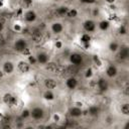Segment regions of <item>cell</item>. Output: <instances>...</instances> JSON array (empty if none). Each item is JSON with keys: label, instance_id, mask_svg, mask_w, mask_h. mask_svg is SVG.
Masks as SVG:
<instances>
[{"label": "cell", "instance_id": "obj_19", "mask_svg": "<svg viewBox=\"0 0 129 129\" xmlns=\"http://www.w3.org/2000/svg\"><path fill=\"white\" fill-rule=\"evenodd\" d=\"M68 11H69V10H68L67 7H59V8L56 10V14L59 15V16H63L64 14H67Z\"/></svg>", "mask_w": 129, "mask_h": 129}, {"label": "cell", "instance_id": "obj_24", "mask_svg": "<svg viewBox=\"0 0 129 129\" xmlns=\"http://www.w3.org/2000/svg\"><path fill=\"white\" fill-rule=\"evenodd\" d=\"M89 113H90V115H92V116H96V115L98 114V108H97V107H91V108L89 109Z\"/></svg>", "mask_w": 129, "mask_h": 129}, {"label": "cell", "instance_id": "obj_35", "mask_svg": "<svg viewBox=\"0 0 129 129\" xmlns=\"http://www.w3.org/2000/svg\"><path fill=\"white\" fill-rule=\"evenodd\" d=\"M22 52H23L24 54H28V53H29V49H28V48H25V49H24Z\"/></svg>", "mask_w": 129, "mask_h": 129}, {"label": "cell", "instance_id": "obj_26", "mask_svg": "<svg viewBox=\"0 0 129 129\" xmlns=\"http://www.w3.org/2000/svg\"><path fill=\"white\" fill-rule=\"evenodd\" d=\"M81 40H82V41H83L84 43H88V42L90 41V36H89L88 34H84V35L82 36Z\"/></svg>", "mask_w": 129, "mask_h": 129}, {"label": "cell", "instance_id": "obj_4", "mask_svg": "<svg viewBox=\"0 0 129 129\" xmlns=\"http://www.w3.org/2000/svg\"><path fill=\"white\" fill-rule=\"evenodd\" d=\"M14 48L17 51H23L26 48V41L24 39H18L14 44Z\"/></svg>", "mask_w": 129, "mask_h": 129}, {"label": "cell", "instance_id": "obj_40", "mask_svg": "<svg viewBox=\"0 0 129 129\" xmlns=\"http://www.w3.org/2000/svg\"><path fill=\"white\" fill-rule=\"evenodd\" d=\"M2 76H3V73H2V72H0V78H1Z\"/></svg>", "mask_w": 129, "mask_h": 129}, {"label": "cell", "instance_id": "obj_22", "mask_svg": "<svg viewBox=\"0 0 129 129\" xmlns=\"http://www.w3.org/2000/svg\"><path fill=\"white\" fill-rule=\"evenodd\" d=\"M99 26H100V28L102 29V30H105V29H107L108 27H109V22L108 21H101L100 22V24H99Z\"/></svg>", "mask_w": 129, "mask_h": 129}, {"label": "cell", "instance_id": "obj_2", "mask_svg": "<svg viewBox=\"0 0 129 129\" xmlns=\"http://www.w3.org/2000/svg\"><path fill=\"white\" fill-rule=\"evenodd\" d=\"M70 60H71L72 63L79 66V64L82 63V61H83V56H82L80 53H73V54H71V56H70Z\"/></svg>", "mask_w": 129, "mask_h": 129}, {"label": "cell", "instance_id": "obj_13", "mask_svg": "<svg viewBox=\"0 0 129 129\" xmlns=\"http://www.w3.org/2000/svg\"><path fill=\"white\" fill-rule=\"evenodd\" d=\"M3 69H4V72H5V73H7V74H11V73L13 72V64H12V62H10V61H6V62L4 63Z\"/></svg>", "mask_w": 129, "mask_h": 129}, {"label": "cell", "instance_id": "obj_7", "mask_svg": "<svg viewBox=\"0 0 129 129\" xmlns=\"http://www.w3.org/2000/svg\"><path fill=\"white\" fill-rule=\"evenodd\" d=\"M78 71H79L78 64H73V66H70L66 69V73L69 75H75L78 73Z\"/></svg>", "mask_w": 129, "mask_h": 129}, {"label": "cell", "instance_id": "obj_29", "mask_svg": "<svg viewBox=\"0 0 129 129\" xmlns=\"http://www.w3.org/2000/svg\"><path fill=\"white\" fill-rule=\"evenodd\" d=\"M23 3H24V5L29 6V5L32 3V0H23Z\"/></svg>", "mask_w": 129, "mask_h": 129}, {"label": "cell", "instance_id": "obj_18", "mask_svg": "<svg viewBox=\"0 0 129 129\" xmlns=\"http://www.w3.org/2000/svg\"><path fill=\"white\" fill-rule=\"evenodd\" d=\"M71 115L74 116V117H79V116L82 115V111H81L80 108H77V107L76 108H73L71 110Z\"/></svg>", "mask_w": 129, "mask_h": 129}, {"label": "cell", "instance_id": "obj_6", "mask_svg": "<svg viewBox=\"0 0 129 129\" xmlns=\"http://www.w3.org/2000/svg\"><path fill=\"white\" fill-rule=\"evenodd\" d=\"M18 70L21 73H27L29 71V64L25 61H19L18 63Z\"/></svg>", "mask_w": 129, "mask_h": 129}, {"label": "cell", "instance_id": "obj_41", "mask_svg": "<svg viewBox=\"0 0 129 129\" xmlns=\"http://www.w3.org/2000/svg\"><path fill=\"white\" fill-rule=\"evenodd\" d=\"M0 6H2V2L1 1H0Z\"/></svg>", "mask_w": 129, "mask_h": 129}, {"label": "cell", "instance_id": "obj_27", "mask_svg": "<svg viewBox=\"0 0 129 129\" xmlns=\"http://www.w3.org/2000/svg\"><path fill=\"white\" fill-rule=\"evenodd\" d=\"M109 48H110L111 51H115V50H117V48H118V44H117L116 42H112V43L110 44Z\"/></svg>", "mask_w": 129, "mask_h": 129}, {"label": "cell", "instance_id": "obj_10", "mask_svg": "<svg viewBox=\"0 0 129 129\" xmlns=\"http://www.w3.org/2000/svg\"><path fill=\"white\" fill-rule=\"evenodd\" d=\"M44 85H45V87L47 89H53V88L56 87V83L52 79H46L45 82H44Z\"/></svg>", "mask_w": 129, "mask_h": 129}, {"label": "cell", "instance_id": "obj_15", "mask_svg": "<svg viewBox=\"0 0 129 129\" xmlns=\"http://www.w3.org/2000/svg\"><path fill=\"white\" fill-rule=\"evenodd\" d=\"M32 37H33V40L35 41V42H39V41H41V33H40V31H38V30H35L33 33H32Z\"/></svg>", "mask_w": 129, "mask_h": 129}, {"label": "cell", "instance_id": "obj_5", "mask_svg": "<svg viewBox=\"0 0 129 129\" xmlns=\"http://www.w3.org/2000/svg\"><path fill=\"white\" fill-rule=\"evenodd\" d=\"M84 28H85L87 31H89V32L94 31V29H95V23H94L92 20H87V21L84 23Z\"/></svg>", "mask_w": 129, "mask_h": 129}, {"label": "cell", "instance_id": "obj_34", "mask_svg": "<svg viewBox=\"0 0 129 129\" xmlns=\"http://www.w3.org/2000/svg\"><path fill=\"white\" fill-rule=\"evenodd\" d=\"M55 46H56V47H58V48H59V47H60V46H61V42H60V41H57V42H56V43H55Z\"/></svg>", "mask_w": 129, "mask_h": 129}, {"label": "cell", "instance_id": "obj_28", "mask_svg": "<svg viewBox=\"0 0 129 129\" xmlns=\"http://www.w3.org/2000/svg\"><path fill=\"white\" fill-rule=\"evenodd\" d=\"M29 116V111L28 110H24L23 112H22V117L23 118H26V117H28Z\"/></svg>", "mask_w": 129, "mask_h": 129}, {"label": "cell", "instance_id": "obj_11", "mask_svg": "<svg viewBox=\"0 0 129 129\" xmlns=\"http://www.w3.org/2000/svg\"><path fill=\"white\" fill-rule=\"evenodd\" d=\"M98 86H99V89H101L102 91H106L108 89V83L105 79H100L98 81Z\"/></svg>", "mask_w": 129, "mask_h": 129}, {"label": "cell", "instance_id": "obj_30", "mask_svg": "<svg viewBox=\"0 0 129 129\" xmlns=\"http://www.w3.org/2000/svg\"><path fill=\"white\" fill-rule=\"evenodd\" d=\"M91 76H92V70H91V69H89V70L87 71L86 77H87V78H89V77H91Z\"/></svg>", "mask_w": 129, "mask_h": 129}, {"label": "cell", "instance_id": "obj_31", "mask_svg": "<svg viewBox=\"0 0 129 129\" xmlns=\"http://www.w3.org/2000/svg\"><path fill=\"white\" fill-rule=\"evenodd\" d=\"M120 33H122V34H125L126 33V30H125V27L124 26H121L120 27Z\"/></svg>", "mask_w": 129, "mask_h": 129}, {"label": "cell", "instance_id": "obj_33", "mask_svg": "<svg viewBox=\"0 0 129 129\" xmlns=\"http://www.w3.org/2000/svg\"><path fill=\"white\" fill-rule=\"evenodd\" d=\"M29 61L32 62V63H34V62H35V58H34L33 56H29Z\"/></svg>", "mask_w": 129, "mask_h": 129}, {"label": "cell", "instance_id": "obj_16", "mask_svg": "<svg viewBox=\"0 0 129 129\" xmlns=\"http://www.w3.org/2000/svg\"><path fill=\"white\" fill-rule=\"evenodd\" d=\"M47 59H48V56H47V54H45V53H39V54L37 55V60H38L39 62H41V63H45V62L47 61Z\"/></svg>", "mask_w": 129, "mask_h": 129}, {"label": "cell", "instance_id": "obj_14", "mask_svg": "<svg viewBox=\"0 0 129 129\" xmlns=\"http://www.w3.org/2000/svg\"><path fill=\"white\" fill-rule=\"evenodd\" d=\"M35 18H36V14H35L33 11H28V12L25 14V19H26L27 21H29V22L34 21Z\"/></svg>", "mask_w": 129, "mask_h": 129}, {"label": "cell", "instance_id": "obj_20", "mask_svg": "<svg viewBox=\"0 0 129 129\" xmlns=\"http://www.w3.org/2000/svg\"><path fill=\"white\" fill-rule=\"evenodd\" d=\"M46 70L49 71V72L54 73V72H56V64L53 63V62H49V63H47V66H46Z\"/></svg>", "mask_w": 129, "mask_h": 129}, {"label": "cell", "instance_id": "obj_23", "mask_svg": "<svg viewBox=\"0 0 129 129\" xmlns=\"http://www.w3.org/2000/svg\"><path fill=\"white\" fill-rule=\"evenodd\" d=\"M43 96H44V98H45L46 100H52V99H53V94H52L50 91H46Z\"/></svg>", "mask_w": 129, "mask_h": 129}, {"label": "cell", "instance_id": "obj_36", "mask_svg": "<svg viewBox=\"0 0 129 129\" xmlns=\"http://www.w3.org/2000/svg\"><path fill=\"white\" fill-rule=\"evenodd\" d=\"M53 118H54V120H55V121H58V120H59V117H58L57 115H54V116H53Z\"/></svg>", "mask_w": 129, "mask_h": 129}, {"label": "cell", "instance_id": "obj_21", "mask_svg": "<svg viewBox=\"0 0 129 129\" xmlns=\"http://www.w3.org/2000/svg\"><path fill=\"white\" fill-rule=\"evenodd\" d=\"M121 111L124 115H128L129 114V105L126 103V104H123L122 107H121Z\"/></svg>", "mask_w": 129, "mask_h": 129}, {"label": "cell", "instance_id": "obj_12", "mask_svg": "<svg viewBox=\"0 0 129 129\" xmlns=\"http://www.w3.org/2000/svg\"><path fill=\"white\" fill-rule=\"evenodd\" d=\"M119 57L122 58V59H125V58L128 57V48L126 46L121 47V49L119 51Z\"/></svg>", "mask_w": 129, "mask_h": 129}, {"label": "cell", "instance_id": "obj_37", "mask_svg": "<svg viewBox=\"0 0 129 129\" xmlns=\"http://www.w3.org/2000/svg\"><path fill=\"white\" fill-rule=\"evenodd\" d=\"M2 29H3V24H2V22L0 21V31H1Z\"/></svg>", "mask_w": 129, "mask_h": 129}, {"label": "cell", "instance_id": "obj_32", "mask_svg": "<svg viewBox=\"0 0 129 129\" xmlns=\"http://www.w3.org/2000/svg\"><path fill=\"white\" fill-rule=\"evenodd\" d=\"M82 2H85V3H94L96 0H81Z\"/></svg>", "mask_w": 129, "mask_h": 129}, {"label": "cell", "instance_id": "obj_1", "mask_svg": "<svg viewBox=\"0 0 129 129\" xmlns=\"http://www.w3.org/2000/svg\"><path fill=\"white\" fill-rule=\"evenodd\" d=\"M3 101L6 105H8L9 107H13L17 104V100L14 96H12L11 94H5L3 97Z\"/></svg>", "mask_w": 129, "mask_h": 129}, {"label": "cell", "instance_id": "obj_39", "mask_svg": "<svg viewBox=\"0 0 129 129\" xmlns=\"http://www.w3.org/2000/svg\"><path fill=\"white\" fill-rule=\"evenodd\" d=\"M14 28H15V29H17V30H18V29H20V27H19V26H18V25H16V26H15V27H14Z\"/></svg>", "mask_w": 129, "mask_h": 129}, {"label": "cell", "instance_id": "obj_8", "mask_svg": "<svg viewBox=\"0 0 129 129\" xmlns=\"http://www.w3.org/2000/svg\"><path fill=\"white\" fill-rule=\"evenodd\" d=\"M77 84H78V83H77V80H76L75 78H73V77H72V78H69L68 81H67V86H68V88H69V89H72V90L77 87Z\"/></svg>", "mask_w": 129, "mask_h": 129}, {"label": "cell", "instance_id": "obj_3", "mask_svg": "<svg viewBox=\"0 0 129 129\" xmlns=\"http://www.w3.org/2000/svg\"><path fill=\"white\" fill-rule=\"evenodd\" d=\"M30 114H31V116H32L34 119L38 120V119H41V118L43 117L44 112H43V110H42L41 108H34V109L31 111Z\"/></svg>", "mask_w": 129, "mask_h": 129}, {"label": "cell", "instance_id": "obj_38", "mask_svg": "<svg viewBox=\"0 0 129 129\" xmlns=\"http://www.w3.org/2000/svg\"><path fill=\"white\" fill-rule=\"evenodd\" d=\"M106 1H107L108 3H113V2L115 1V0H106Z\"/></svg>", "mask_w": 129, "mask_h": 129}, {"label": "cell", "instance_id": "obj_25", "mask_svg": "<svg viewBox=\"0 0 129 129\" xmlns=\"http://www.w3.org/2000/svg\"><path fill=\"white\" fill-rule=\"evenodd\" d=\"M67 14H68V16H69V17H71V18L76 17V16H77V10H75V9L69 10V11L67 12Z\"/></svg>", "mask_w": 129, "mask_h": 129}, {"label": "cell", "instance_id": "obj_17", "mask_svg": "<svg viewBox=\"0 0 129 129\" xmlns=\"http://www.w3.org/2000/svg\"><path fill=\"white\" fill-rule=\"evenodd\" d=\"M52 31L54 32V33H59L61 30H62V26H61V24L60 23H54V24H52Z\"/></svg>", "mask_w": 129, "mask_h": 129}, {"label": "cell", "instance_id": "obj_9", "mask_svg": "<svg viewBox=\"0 0 129 129\" xmlns=\"http://www.w3.org/2000/svg\"><path fill=\"white\" fill-rule=\"evenodd\" d=\"M117 75V69L116 67L114 66H110L108 69H107V76L110 77V78H113Z\"/></svg>", "mask_w": 129, "mask_h": 129}]
</instances>
